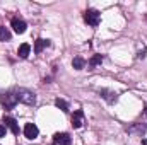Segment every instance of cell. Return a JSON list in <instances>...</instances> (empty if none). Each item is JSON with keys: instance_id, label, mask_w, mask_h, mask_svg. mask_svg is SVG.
<instances>
[{"instance_id": "cell-5", "label": "cell", "mask_w": 147, "mask_h": 145, "mask_svg": "<svg viewBox=\"0 0 147 145\" xmlns=\"http://www.w3.org/2000/svg\"><path fill=\"white\" fill-rule=\"evenodd\" d=\"M38 135H39V130H38L36 125L34 123H26V126H24V137L29 138V140H34Z\"/></svg>"}, {"instance_id": "cell-1", "label": "cell", "mask_w": 147, "mask_h": 145, "mask_svg": "<svg viewBox=\"0 0 147 145\" xmlns=\"http://www.w3.org/2000/svg\"><path fill=\"white\" fill-rule=\"evenodd\" d=\"M14 92H16L17 101H21V103H24V104H28V106H33V104L36 103V94H34L33 91L17 87V89H14Z\"/></svg>"}, {"instance_id": "cell-10", "label": "cell", "mask_w": 147, "mask_h": 145, "mask_svg": "<svg viewBox=\"0 0 147 145\" xmlns=\"http://www.w3.org/2000/svg\"><path fill=\"white\" fill-rule=\"evenodd\" d=\"M46 46H50V41H48V39H41V38L36 39V41H34V53H41Z\"/></svg>"}, {"instance_id": "cell-9", "label": "cell", "mask_w": 147, "mask_h": 145, "mask_svg": "<svg viewBox=\"0 0 147 145\" xmlns=\"http://www.w3.org/2000/svg\"><path fill=\"white\" fill-rule=\"evenodd\" d=\"M82 123H84V111H82V109L74 111V114H72V126H74V128H80V126H82Z\"/></svg>"}, {"instance_id": "cell-16", "label": "cell", "mask_w": 147, "mask_h": 145, "mask_svg": "<svg viewBox=\"0 0 147 145\" xmlns=\"http://www.w3.org/2000/svg\"><path fill=\"white\" fill-rule=\"evenodd\" d=\"M0 41H10V31L3 26H0Z\"/></svg>"}, {"instance_id": "cell-15", "label": "cell", "mask_w": 147, "mask_h": 145, "mask_svg": "<svg viewBox=\"0 0 147 145\" xmlns=\"http://www.w3.org/2000/svg\"><path fill=\"white\" fill-rule=\"evenodd\" d=\"M101 62H103V55H94V56L89 60V68H94V67H98Z\"/></svg>"}, {"instance_id": "cell-17", "label": "cell", "mask_w": 147, "mask_h": 145, "mask_svg": "<svg viewBox=\"0 0 147 145\" xmlns=\"http://www.w3.org/2000/svg\"><path fill=\"white\" fill-rule=\"evenodd\" d=\"M5 133H7V126L0 125V137H5Z\"/></svg>"}, {"instance_id": "cell-3", "label": "cell", "mask_w": 147, "mask_h": 145, "mask_svg": "<svg viewBox=\"0 0 147 145\" xmlns=\"http://www.w3.org/2000/svg\"><path fill=\"white\" fill-rule=\"evenodd\" d=\"M0 101H2V104H3V108L5 109H12L19 101H17V97H16V92L14 91H9V92H5L3 96H0Z\"/></svg>"}, {"instance_id": "cell-18", "label": "cell", "mask_w": 147, "mask_h": 145, "mask_svg": "<svg viewBox=\"0 0 147 145\" xmlns=\"http://www.w3.org/2000/svg\"><path fill=\"white\" fill-rule=\"evenodd\" d=\"M144 114H147V106H146V109H144Z\"/></svg>"}, {"instance_id": "cell-13", "label": "cell", "mask_w": 147, "mask_h": 145, "mask_svg": "<svg viewBox=\"0 0 147 145\" xmlns=\"http://www.w3.org/2000/svg\"><path fill=\"white\" fill-rule=\"evenodd\" d=\"M146 132H147V125H135V126L128 128V133H139V135H142Z\"/></svg>"}, {"instance_id": "cell-11", "label": "cell", "mask_w": 147, "mask_h": 145, "mask_svg": "<svg viewBox=\"0 0 147 145\" xmlns=\"http://www.w3.org/2000/svg\"><path fill=\"white\" fill-rule=\"evenodd\" d=\"M29 51H31V46H29L28 43H22V44L19 46V50H17V55H19L21 58H28V56H29Z\"/></svg>"}, {"instance_id": "cell-8", "label": "cell", "mask_w": 147, "mask_h": 145, "mask_svg": "<svg viewBox=\"0 0 147 145\" xmlns=\"http://www.w3.org/2000/svg\"><path fill=\"white\" fill-rule=\"evenodd\" d=\"M3 123H5V126H7L14 135H19V125H17V121H16L14 118H10V116H3Z\"/></svg>"}, {"instance_id": "cell-12", "label": "cell", "mask_w": 147, "mask_h": 145, "mask_svg": "<svg viewBox=\"0 0 147 145\" xmlns=\"http://www.w3.org/2000/svg\"><path fill=\"white\" fill-rule=\"evenodd\" d=\"M72 67L75 70H82V68L86 67V60H84L82 56H75L72 60Z\"/></svg>"}, {"instance_id": "cell-7", "label": "cell", "mask_w": 147, "mask_h": 145, "mask_svg": "<svg viewBox=\"0 0 147 145\" xmlns=\"http://www.w3.org/2000/svg\"><path fill=\"white\" fill-rule=\"evenodd\" d=\"M99 96H101L106 103H110V104H115V103L118 101V94L113 92V91H108V89H101V91H99Z\"/></svg>"}, {"instance_id": "cell-6", "label": "cell", "mask_w": 147, "mask_h": 145, "mask_svg": "<svg viewBox=\"0 0 147 145\" xmlns=\"http://www.w3.org/2000/svg\"><path fill=\"white\" fill-rule=\"evenodd\" d=\"M53 144L55 145H70L72 138L69 133H55L53 135Z\"/></svg>"}, {"instance_id": "cell-2", "label": "cell", "mask_w": 147, "mask_h": 145, "mask_svg": "<svg viewBox=\"0 0 147 145\" xmlns=\"http://www.w3.org/2000/svg\"><path fill=\"white\" fill-rule=\"evenodd\" d=\"M84 21H86L89 26L96 28V26H99V21H101V14H99L96 9H87V10L84 12Z\"/></svg>"}, {"instance_id": "cell-4", "label": "cell", "mask_w": 147, "mask_h": 145, "mask_svg": "<svg viewBox=\"0 0 147 145\" xmlns=\"http://www.w3.org/2000/svg\"><path fill=\"white\" fill-rule=\"evenodd\" d=\"M10 26H12V29L17 33V34H22L24 31H26V28H28V24L21 19V17H12V21H10Z\"/></svg>"}, {"instance_id": "cell-14", "label": "cell", "mask_w": 147, "mask_h": 145, "mask_svg": "<svg viewBox=\"0 0 147 145\" xmlns=\"http://www.w3.org/2000/svg\"><path fill=\"white\" fill-rule=\"evenodd\" d=\"M55 106H57L58 109H62L63 113H69V103H67V101H63V99H60V97H58V99H55Z\"/></svg>"}]
</instances>
